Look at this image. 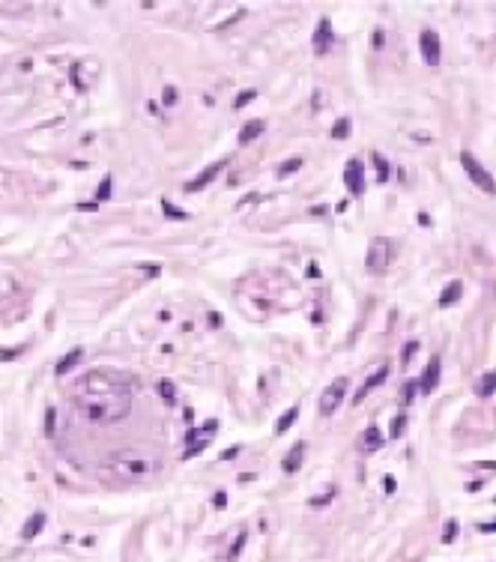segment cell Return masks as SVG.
<instances>
[{"mask_svg":"<svg viewBox=\"0 0 496 562\" xmlns=\"http://www.w3.org/2000/svg\"><path fill=\"white\" fill-rule=\"evenodd\" d=\"M392 254H394V248H392V243H389L386 236L371 239L368 254H365V266H368V272H371V275H386V269L392 266Z\"/></svg>","mask_w":496,"mask_h":562,"instance_id":"cell-1","label":"cell"},{"mask_svg":"<svg viewBox=\"0 0 496 562\" xmlns=\"http://www.w3.org/2000/svg\"><path fill=\"white\" fill-rule=\"evenodd\" d=\"M461 165H463V171H466V176L479 186L481 192L496 194V183H493V176H490V171H487V168H481V162L472 156V153H466V150H463V153H461Z\"/></svg>","mask_w":496,"mask_h":562,"instance_id":"cell-2","label":"cell"},{"mask_svg":"<svg viewBox=\"0 0 496 562\" xmlns=\"http://www.w3.org/2000/svg\"><path fill=\"white\" fill-rule=\"evenodd\" d=\"M344 395H347V377H335V380L323 389V395H320V401H317V413H320L323 419H329V416L338 410V404L344 401Z\"/></svg>","mask_w":496,"mask_h":562,"instance_id":"cell-3","label":"cell"},{"mask_svg":"<svg viewBox=\"0 0 496 562\" xmlns=\"http://www.w3.org/2000/svg\"><path fill=\"white\" fill-rule=\"evenodd\" d=\"M344 186L350 189L353 197L365 194V165H362L359 158H350V162L344 165Z\"/></svg>","mask_w":496,"mask_h":562,"instance_id":"cell-4","label":"cell"},{"mask_svg":"<svg viewBox=\"0 0 496 562\" xmlns=\"http://www.w3.org/2000/svg\"><path fill=\"white\" fill-rule=\"evenodd\" d=\"M419 51H422V57H425V63H428V66H437V63L443 60L440 36L433 33V30H425V33L419 36Z\"/></svg>","mask_w":496,"mask_h":562,"instance_id":"cell-5","label":"cell"},{"mask_svg":"<svg viewBox=\"0 0 496 562\" xmlns=\"http://www.w3.org/2000/svg\"><path fill=\"white\" fill-rule=\"evenodd\" d=\"M224 168H227V156L219 158V162H212V165H209L206 171H201V174L194 176L191 183H186V192H201V189H206V186H209V183H212L215 176L222 174Z\"/></svg>","mask_w":496,"mask_h":562,"instance_id":"cell-6","label":"cell"},{"mask_svg":"<svg viewBox=\"0 0 496 562\" xmlns=\"http://www.w3.org/2000/svg\"><path fill=\"white\" fill-rule=\"evenodd\" d=\"M389 365H380V368L374 371V374H371V377H368V380H365V383H362V389L359 392H356V395H353V404H362V401H365V395H368V392H374L376 386H383V383H386V377H389Z\"/></svg>","mask_w":496,"mask_h":562,"instance_id":"cell-7","label":"cell"},{"mask_svg":"<svg viewBox=\"0 0 496 562\" xmlns=\"http://www.w3.org/2000/svg\"><path fill=\"white\" fill-rule=\"evenodd\" d=\"M332 42H335V36H332V21L329 18H320V24H317V30H314V54H326L332 48Z\"/></svg>","mask_w":496,"mask_h":562,"instance_id":"cell-8","label":"cell"},{"mask_svg":"<svg viewBox=\"0 0 496 562\" xmlns=\"http://www.w3.org/2000/svg\"><path fill=\"white\" fill-rule=\"evenodd\" d=\"M440 356H430V362H428V368H425V374H422V380H419V392H433V386H437V380H440Z\"/></svg>","mask_w":496,"mask_h":562,"instance_id":"cell-9","label":"cell"},{"mask_svg":"<svg viewBox=\"0 0 496 562\" xmlns=\"http://www.w3.org/2000/svg\"><path fill=\"white\" fill-rule=\"evenodd\" d=\"M81 359H84V350H81V347H75V350H69L66 356H63V359H60V362H57V365H54V371H57V377H63V374H69V371L75 368V365H78V362H81Z\"/></svg>","mask_w":496,"mask_h":562,"instance_id":"cell-10","label":"cell"},{"mask_svg":"<svg viewBox=\"0 0 496 562\" xmlns=\"http://www.w3.org/2000/svg\"><path fill=\"white\" fill-rule=\"evenodd\" d=\"M302 455H305V443H296L290 452H287V457L281 460V467H284V473H296L299 467H302Z\"/></svg>","mask_w":496,"mask_h":562,"instance_id":"cell-11","label":"cell"},{"mask_svg":"<svg viewBox=\"0 0 496 562\" xmlns=\"http://www.w3.org/2000/svg\"><path fill=\"white\" fill-rule=\"evenodd\" d=\"M42 527H45V514H42V511H36L33 517L24 524V529H21V538H24V541H33L36 535L42 532Z\"/></svg>","mask_w":496,"mask_h":562,"instance_id":"cell-12","label":"cell"},{"mask_svg":"<svg viewBox=\"0 0 496 562\" xmlns=\"http://www.w3.org/2000/svg\"><path fill=\"white\" fill-rule=\"evenodd\" d=\"M461 296H463V281H451L443 293H440V305H443V308H448V305H454Z\"/></svg>","mask_w":496,"mask_h":562,"instance_id":"cell-13","label":"cell"},{"mask_svg":"<svg viewBox=\"0 0 496 562\" xmlns=\"http://www.w3.org/2000/svg\"><path fill=\"white\" fill-rule=\"evenodd\" d=\"M266 129V123L263 120H248V123L242 126V132H240V144H248V140H254L260 132Z\"/></svg>","mask_w":496,"mask_h":562,"instance_id":"cell-14","label":"cell"},{"mask_svg":"<svg viewBox=\"0 0 496 562\" xmlns=\"http://www.w3.org/2000/svg\"><path fill=\"white\" fill-rule=\"evenodd\" d=\"M493 392H496V371H487V374L479 380V386H475V395H481V398H490Z\"/></svg>","mask_w":496,"mask_h":562,"instance_id":"cell-15","label":"cell"},{"mask_svg":"<svg viewBox=\"0 0 496 562\" xmlns=\"http://www.w3.org/2000/svg\"><path fill=\"white\" fill-rule=\"evenodd\" d=\"M365 443H362V446H365V452H376V449H380V446H383V434H380V428H376V425H371V428H368V431H365Z\"/></svg>","mask_w":496,"mask_h":562,"instance_id":"cell-16","label":"cell"},{"mask_svg":"<svg viewBox=\"0 0 496 562\" xmlns=\"http://www.w3.org/2000/svg\"><path fill=\"white\" fill-rule=\"evenodd\" d=\"M407 422H410V419H407V413H398V416L392 419V425H389V437H392V439H401V437H404V431H407Z\"/></svg>","mask_w":496,"mask_h":562,"instance_id":"cell-17","label":"cell"},{"mask_svg":"<svg viewBox=\"0 0 496 562\" xmlns=\"http://www.w3.org/2000/svg\"><path fill=\"white\" fill-rule=\"evenodd\" d=\"M296 419H299V404L290 407V410H287V413L278 419V428H275V431H278V434H287V431H290V425H293Z\"/></svg>","mask_w":496,"mask_h":562,"instance_id":"cell-18","label":"cell"},{"mask_svg":"<svg viewBox=\"0 0 496 562\" xmlns=\"http://www.w3.org/2000/svg\"><path fill=\"white\" fill-rule=\"evenodd\" d=\"M245 545H248V535H245V532H240V535H236V541L230 545V550H227V556H224V559H227V562H236V559H240V553L245 550Z\"/></svg>","mask_w":496,"mask_h":562,"instance_id":"cell-19","label":"cell"},{"mask_svg":"<svg viewBox=\"0 0 496 562\" xmlns=\"http://www.w3.org/2000/svg\"><path fill=\"white\" fill-rule=\"evenodd\" d=\"M350 129H353L350 117H341V120H335V126H332V138H335V140L350 138Z\"/></svg>","mask_w":496,"mask_h":562,"instance_id":"cell-20","label":"cell"},{"mask_svg":"<svg viewBox=\"0 0 496 562\" xmlns=\"http://www.w3.org/2000/svg\"><path fill=\"white\" fill-rule=\"evenodd\" d=\"M374 168H376V179L380 183H389V162H386V156H380V153H374Z\"/></svg>","mask_w":496,"mask_h":562,"instance_id":"cell-21","label":"cell"},{"mask_svg":"<svg viewBox=\"0 0 496 562\" xmlns=\"http://www.w3.org/2000/svg\"><path fill=\"white\" fill-rule=\"evenodd\" d=\"M158 392H162L165 404H176V386H173L171 380H158Z\"/></svg>","mask_w":496,"mask_h":562,"instance_id":"cell-22","label":"cell"},{"mask_svg":"<svg viewBox=\"0 0 496 562\" xmlns=\"http://www.w3.org/2000/svg\"><path fill=\"white\" fill-rule=\"evenodd\" d=\"M302 168V158L296 156V158H287V162H281V168H278V176H290V174H296Z\"/></svg>","mask_w":496,"mask_h":562,"instance_id":"cell-23","label":"cell"},{"mask_svg":"<svg viewBox=\"0 0 496 562\" xmlns=\"http://www.w3.org/2000/svg\"><path fill=\"white\" fill-rule=\"evenodd\" d=\"M458 538V520L451 517V520H445V529H443V545H451Z\"/></svg>","mask_w":496,"mask_h":562,"instance_id":"cell-24","label":"cell"},{"mask_svg":"<svg viewBox=\"0 0 496 562\" xmlns=\"http://www.w3.org/2000/svg\"><path fill=\"white\" fill-rule=\"evenodd\" d=\"M176 99H180V93H176V87H173V84H165V90H162V102H165V108L176 105Z\"/></svg>","mask_w":496,"mask_h":562,"instance_id":"cell-25","label":"cell"},{"mask_svg":"<svg viewBox=\"0 0 496 562\" xmlns=\"http://www.w3.org/2000/svg\"><path fill=\"white\" fill-rule=\"evenodd\" d=\"M415 350H419V341H407V344H404V350H401V365H404V368L410 365V359H412Z\"/></svg>","mask_w":496,"mask_h":562,"instance_id":"cell-26","label":"cell"},{"mask_svg":"<svg viewBox=\"0 0 496 562\" xmlns=\"http://www.w3.org/2000/svg\"><path fill=\"white\" fill-rule=\"evenodd\" d=\"M162 210H165V215H168V218H180V222H183V218H188L186 212H183V210H176V207H173L168 197L162 200Z\"/></svg>","mask_w":496,"mask_h":562,"instance_id":"cell-27","label":"cell"},{"mask_svg":"<svg viewBox=\"0 0 496 562\" xmlns=\"http://www.w3.org/2000/svg\"><path fill=\"white\" fill-rule=\"evenodd\" d=\"M111 197V176H105L102 183H99V192H96V204H102Z\"/></svg>","mask_w":496,"mask_h":562,"instance_id":"cell-28","label":"cell"},{"mask_svg":"<svg viewBox=\"0 0 496 562\" xmlns=\"http://www.w3.org/2000/svg\"><path fill=\"white\" fill-rule=\"evenodd\" d=\"M332 499H335V488H329V493H326V496H314L308 506H311V509H323V506H329Z\"/></svg>","mask_w":496,"mask_h":562,"instance_id":"cell-29","label":"cell"},{"mask_svg":"<svg viewBox=\"0 0 496 562\" xmlns=\"http://www.w3.org/2000/svg\"><path fill=\"white\" fill-rule=\"evenodd\" d=\"M254 96H257V90H242L240 96H236V102H233V108H236V111H240V108H245L251 99H254Z\"/></svg>","mask_w":496,"mask_h":562,"instance_id":"cell-30","label":"cell"},{"mask_svg":"<svg viewBox=\"0 0 496 562\" xmlns=\"http://www.w3.org/2000/svg\"><path fill=\"white\" fill-rule=\"evenodd\" d=\"M415 392H419V383H415V380H407V383H404V395H401V401H404V404H410Z\"/></svg>","mask_w":496,"mask_h":562,"instance_id":"cell-31","label":"cell"},{"mask_svg":"<svg viewBox=\"0 0 496 562\" xmlns=\"http://www.w3.org/2000/svg\"><path fill=\"white\" fill-rule=\"evenodd\" d=\"M54 419H57V413H54V407H48V413H45V434L54 437Z\"/></svg>","mask_w":496,"mask_h":562,"instance_id":"cell-32","label":"cell"},{"mask_svg":"<svg viewBox=\"0 0 496 562\" xmlns=\"http://www.w3.org/2000/svg\"><path fill=\"white\" fill-rule=\"evenodd\" d=\"M206 449V439H201V443H194V446H188L186 449V455L183 457H194V455H201V452H204Z\"/></svg>","mask_w":496,"mask_h":562,"instance_id":"cell-33","label":"cell"},{"mask_svg":"<svg viewBox=\"0 0 496 562\" xmlns=\"http://www.w3.org/2000/svg\"><path fill=\"white\" fill-rule=\"evenodd\" d=\"M212 506H215V509H227V493L219 491L215 496H212Z\"/></svg>","mask_w":496,"mask_h":562,"instance_id":"cell-34","label":"cell"},{"mask_svg":"<svg viewBox=\"0 0 496 562\" xmlns=\"http://www.w3.org/2000/svg\"><path fill=\"white\" fill-rule=\"evenodd\" d=\"M129 470H132V473H150V464H144V460H132V464H129Z\"/></svg>","mask_w":496,"mask_h":562,"instance_id":"cell-35","label":"cell"},{"mask_svg":"<svg viewBox=\"0 0 496 562\" xmlns=\"http://www.w3.org/2000/svg\"><path fill=\"white\" fill-rule=\"evenodd\" d=\"M141 269H144V272H150L153 278L158 275V272H162V266H158V264H141Z\"/></svg>","mask_w":496,"mask_h":562,"instance_id":"cell-36","label":"cell"},{"mask_svg":"<svg viewBox=\"0 0 496 562\" xmlns=\"http://www.w3.org/2000/svg\"><path fill=\"white\" fill-rule=\"evenodd\" d=\"M383 485H386V493H394V488H398V481H394L392 475H386V478H383Z\"/></svg>","mask_w":496,"mask_h":562,"instance_id":"cell-37","label":"cell"},{"mask_svg":"<svg viewBox=\"0 0 496 562\" xmlns=\"http://www.w3.org/2000/svg\"><path fill=\"white\" fill-rule=\"evenodd\" d=\"M479 532H496V520L493 524H479Z\"/></svg>","mask_w":496,"mask_h":562,"instance_id":"cell-38","label":"cell"},{"mask_svg":"<svg viewBox=\"0 0 496 562\" xmlns=\"http://www.w3.org/2000/svg\"><path fill=\"white\" fill-rule=\"evenodd\" d=\"M21 350H0V359H15Z\"/></svg>","mask_w":496,"mask_h":562,"instance_id":"cell-39","label":"cell"},{"mask_svg":"<svg viewBox=\"0 0 496 562\" xmlns=\"http://www.w3.org/2000/svg\"><path fill=\"white\" fill-rule=\"evenodd\" d=\"M374 45H376V48L383 45V30H376V33H374Z\"/></svg>","mask_w":496,"mask_h":562,"instance_id":"cell-40","label":"cell"},{"mask_svg":"<svg viewBox=\"0 0 496 562\" xmlns=\"http://www.w3.org/2000/svg\"><path fill=\"white\" fill-rule=\"evenodd\" d=\"M308 278H317V264H308Z\"/></svg>","mask_w":496,"mask_h":562,"instance_id":"cell-41","label":"cell"},{"mask_svg":"<svg viewBox=\"0 0 496 562\" xmlns=\"http://www.w3.org/2000/svg\"><path fill=\"white\" fill-rule=\"evenodd\" d=\"M493 503H496V496H493Z\"/></svg>","mask_w":496,"mask_h":562,"instance_id":"cell-42","label":"cell"}]
</instances>
